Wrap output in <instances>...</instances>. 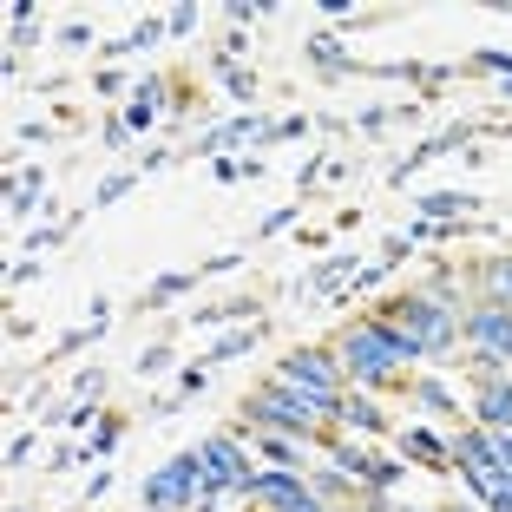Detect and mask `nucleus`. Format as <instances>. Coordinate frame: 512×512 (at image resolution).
<instances>
[{
  "label": "nucleus",
  "instance_id": "58836bf2",
  "mask_svg": "<svg viewBox=\"0 0 512 512\" xmlns=\"http://www.w3.org/2000/svg\"><path fill=\"white\" fill-rule=\"evenodd\" d=\"M60 46H66V53H92V27H86V20H66V27H60Z\"/></svg>",
  "mask_w": 512,
  "mask_h": 512
},
{
  "label": "nucleus",
  "instance_id": "49530a36",
  "mask_svg": "<svg viewBox=\"0 0 512 512\" xmlns=\"http://www.w3.org/2000/svg\"><path fill=\"white\" fill-rule=\"evenodd\" d=\"M106 486H112V467H99V473L86 480V506H92V499H106Z\"/></svg>",
  "mask_w": 512,
  "mask_h": 512
},
{
  "label": "nucleus",
  "instance_id": "3c124183",
  "mask_svg": "<svg viewBox=\"0 0 512 512\" xmlns=\"http://www.w3.org/2000/svg\"><path fill=\"white\" fill-rule=\"evenodd\" d=\"M329 512H355V506H329Z\"/></svg>",
  "mask_w": 512,
  "mask_h": 512
},
{
  "label": "nucleus",
  "instance_id": "9d476101",
  "mask_svg": "<svg viewBox=\"0 0 512 512\" xmlns=\"http://www.w3.org/2000/svg\"><path fill=\"white\" fill-rule=\"evenodd\" d=\"M302 53L322 66V79H368V60H355V46H348L335 27H316L309 40H302Z\"/></svg>",
  "mask_w": 512,
  "mask_h": 512
},
{
  "label": "nucleus",
  "instance_id": "b1692460",
  "mask_svg": "<svg viewBox=\"0 0 512 512\" xmlns=\"http://www.w3.org/2000/svg\"><path fill=\"white\" fill-rule=\"evenodd\" d=\"M309 486H316V493L329 499V506H355V493H362V486L348 480V473H335L329 460H316V467H309Z\"/></svg>",
  "mask_w": 512,
  "mask_h": 512
},
{
  "label": "nucleus",
  "instance_id": "f257e3e1",
  "mask_svg": "<svg viewBox=\"0 0 512 512\" xmlns=\"http://www.w3.org/2000/svg\"><path fill=\"white\" fill-rule=\"evenodd\" d=\"M335 362H342L348 388L362 394H381V388H407V375H414V362H427L421 342L407 329H394L388 316H375V309H362V316L348 322L342 335H335Z\"/></svg>",
  "mask_w": 512,
  "mask_h": 512
},
{
  "label": "nucleus",
  "instance_id": "4c0bfd02",
  "mask_svg": "<svg viewBox=\"0 0 512 512\" xmlns=\"http://www.w3.org/2000/svg\"><path fill=\"white\" fill-rule=\"evenodd\" d=\"M296 217H302V197H296V204H283V211H270V217H263V224H256V237H276V230H289Z\"/></svg>",
  "mask_w": 512,
  "mask_h": 512
},
{
  "label": "nucleus",
  "instance_id": "4be33fe9",
  "mask_svg": "<svg viewBox=\"0 0 512 512\" xmlns=\"http://www.w3.org/2000/svg\"><path fill=\"white\" fill-rule=\"evenodd\" d=\"M473 276H480V296H493V302H506V309H512V250L480 256V263H473Z\"/></svg>",
  "mask_w": 512,
  "mask_h": 512
},
{
  "label": "nucleus",
  "instance_id": "c9c22d12",
  "mask_svg": "<svg viewBox=\"0 0 512 512\" xmlns=\"http://www.w3.org/2000/svg\"><path fill=\"white\" fill-rule=\"evenodd\" d=\"M40 270H46L40 256H20L14 270H7V296H14V289H27V283H40Z\"/></svg>",
  "mask_w": 512,
  "mask_h": 512
},
{
  "label": "nucleus",
  "instance_id": "a18cd8bd",
  "mask_svg": "<svg viewBox=\"0 0 512 512\" xmlns=\"http://www.w3.org/2000/svg\"><path fill=\"white\" fill-rule=\"evenodd\" d=\"M46 138H53L46 125H14V145H46Z\"/></svg>",
  "mask_w": 512,
  "mask_h": 512
},
{
  "label": "nucleus",
  "instance_id": "72a5a7b5",
  "mask_svg": "<svg viewBox=\"0 0 512 512\" xmlns=\"http://www.w3.org/2000/svg\"><path fill=\"white\" fill-rule=\"evenodd\" d=\"M125 145H132V125H125L119 112H112V119L99 125V151H125Z\"/></svg>",
  "mask_w": 512,
  "mask_h": 512
},
{
  "label": "nucleus",
  "instance_id": "f8f14e48",
  "mask_svg": "<svg viewBox=\"0 0 512 512\" xmlns=\"http://www.w3.org/2000/svg\"><path fill=\"white\" fill-rule=\"evenodd\" d=\"M165 92H171V79H165V73H145V79L132 86V99L119 106V119L132 125V138H138V132H151V125L165 119V106H171Z\"/></svg>",
  "mask_w": 512,
  "mask_h": 512
},
{
  "label": "nucleus",
  "instance_id": "a878e982",
  "mask_svg": "<svg viewBox=\"0 0 512 512\" xmlns=\"http://www.w3.org/2000/svg\"><path fill=\"white\" fill-rule=\"evenodd\" d=\"M211 73L224 79V92L237 99V106H256V92H263V79H256L250 66H217V60H211Z\"/></svg>",
  "mask_w": 512,
  "mask_h": 512
},
{
  "label": "nucleus",
  "instance_id": "20e7f679",
  "mask_svg": "<svg viewBox=\"0 0 512 512\" xmlns=\"http://www.w3.org/2000/svg\"><path fill=\"white\" fill-rule=\"evenodd\" d=\"M270 375L289 381L296 394H309L322 414H335V407H342V394H348V375H342V362H335V348H289Z\"/></svg>",
  "mask_w": 512,
  "mask_h": 512
},
{
  "label": "nucleus",
  "instance_id": "bb28decb",
  "mask_svg": "<svg viewBox=\"0 0 512 512\" xmlns=\"http://www.w3.org/2000/svg\"><path fill=\"white\" fill-rule=\"evenodd\" d=\"M460 368H467L473 388H499V381H512V362H499V355H460Z\"/></svg>",
  "mask_w": 512,
  "mask_h": 512
},
{
  "label": "nucleus",
  "instance_id": "a19ab883",
  "mask_svg": "<svg viewBox=\"0 0 512 512\" xmlns=\"http://www.w3.org/2000/svg\"><path fill=\"white\" fill-rule=\"evenodd\" d=\"M33 447H40V434H27V427H20V434L7 440V467H27V460H33Z\"/></svg>",
  "mask_w": 512,
  "mask_h": 512
},
{
  "label": "nucleus",
  "instance_id": "ddd939ff",
  "mask_svg": "<svg viewBox=\"0 0 512 512\" xmlns=\"http://www.w3.org/2000/svg\"><path fill=\"white\" fill-rule=\"evenodd\" d=\"M329 427H335V434H355V440H368V434H388V414H381V401H375V394L348 388V394H342V407L329 414Z\"/></svg>",
  "mask_w": 512,
  "mask_h": 512
},
{
  "label": "nucleus",
  "instance_id": "7c9ffc66",
  "mask_svg": "<svg viewBox=\"0 0 512 512\" xmlns=\"http://www.w3.org/2000/svg\"><path fill=\"white\" fill-rule=\"evenodd\" d=\"M66 237H73V224H66V217H60V224H46V230H33V237L20 243V250H33V256H40V250H53V243H66Z\"/></svg>",
  "mask_w": 512,
  "mask_h": 512
},
{
  "label": "nucleus",
  "instance_id": "f704fd0d",
  "mask_svg": "<svg viewBox=\"0 0 512 512\" xmlns=\"http://www.w3.org/2000/svg\"><path fill=\"white\" fill-rule=\"evenodd\" d=\"M368 486H388V493H401L407 486V460H375V480Z\"/></svg>",
  "mask_w": 512,
  "mask_h": 512
},
{
  "label": "nucleus",
  "instance_id": "473e14b6",
  "mask_svg": "<svg viewBox=\"0 0 512 512\" xmlns=\"http://www.w3.org/2000/svg\"><path fill=\"white\" fill-rule=\"evenodd\" d=\"M204 388H211V368L191 362V368H178V388H171V394H184V401H191V394H204Z\"/></svg>",
  "mask_w": 512,
  "mask_h": 512
},
{
  "label": "nucleus",
  "instance_id": "2f4dec72",
  "mask_svg": "<svg viewBox=\"0 0 512 512\" xmlns=\"http://www.w3.org/2000/svg\"><path fill=\"white\" fill-rule=\"evenodd\" d=\"M165 27H171V40H191V33H197V7H191V0H178V7L165 14Z\"/></svg>",
  "mask_w": 512,
  "mask_h": 512
},
{
  "label": "nucleus",
  "instance_id": "f3484780",
  "mask_svg": "<svg viewBox=\"0 0 512 512\" xmlns=\"http://www.w3.org/2000/svg\"><path fill=\"white\" fill-rule=\"evenodd\" d=\"M250 453H263L270 467H283V473H309L316 460H309V440H289V434H263V427H250Z\"/></svg>",
  "mask_w": 512,
  "mask_h": 512
},
{
  "label": "nucleus",
  "instance_id": "6ab92c4d",
  "mask_svg": "<svg viewBox=\"0 0 512 512\" xmlns=\"http://www.w3.org/2000/svg\"><path fill=\"white\" fill-rule=\"evenodd\" d=\"M158 40H171V27L158 14H145L132 33H125V40H106V46H99V66H119V60H132V53H151Z\"/></svg>",
  "mask_w": 512,
  "mask_h": 512
},
{
  "label": "nucleus",
  "instance_id": "2eb2a0df",
  "mask_svg": "<svg viewBox=\"0 0 512 512\" xmlns=\"http://www.w3.org/2000/svg\"><path fill=\"white\" fill-rule=\"evenodd\" d=\"M467 421L486 427V434H512V381H499V388H473L467 394Z\"/></svg>",
  "mask_w": 512,
  "mask_h": 512
},
{
  "label": "nucleus",
  "instance_id": "7ed1b4c3",
  "mask_svg": "<svg viewBox=\"0 0 512 512\" xmlns=\"http://www.w3.org/2000/svg\"><path fill=\"white\" fill-rule=\"evenodd\" d=\"M250 427H263V434H289V440H309V447H322V434H329V414H322L309 394H296L289 381L263 375L250 394L237 401V434H250Z\"/></svg>",
  "mask_w": 512,
  "mask_h": 512
},
{
  "label": "nucleus",
  "instance_id": "c85d7f7f",
  "mask_svg": "<svg viewBox=\"0 0 512 512\" xmlns=\"http://www.w3.org/2000/svg\"><path fill=\"white\" fill-rule=\"evenodd\" d=\"M132 184H138V171H112V178H99V184H92V204L106 211V204H119V197L132 191Z\"/></svg>",
  "mask_w": 512,
  "mask_h": 512
},
{
  "label": "nucleus",
  "instance_id": "6e6552de",
  "mask_svg": "<svg viewBox=\"0 0 512 512\" xmlns=\"http://www.w3.org/2000/svg\"><path fill=\"white\" fill-rule=\"evenodd\" d=\"M243 506L256 512H329V499L309 486V473H283V467H263L243 493Z\"/></svg>",
  "mask_w": 512,
  "mask_h": 512
},
{
  "label": "nucleus",
  "instance_id": "09e8293b",
  "mask_svg": "<svg viewBox=\"0 0 512 512\" xmlns=\"http://www.w3.org/2000/svg\"><path fill=\"white\" fill-rule=\"evenodd\" d=\"M434 512H480V506H434Z\"/></svg>",
  "mask_w": 512,
  "mask_h": 512
},
{
  "label": "nucleus",
  "instance_id": "cd10ccee",
  "mask_svg": "<svg viewBox=\"0 0 512 512\" xmlns=\"http://www.w3.org/2000/svg\"><path fill=\"white\" fill-rule=\"evenodd\" d=\"M171 355H178V348H171V342H151V348H138V355H132V375H138V381L165 375V368H171Z\"/></svg>",
  "mask_w": 512,
  "mask_h": 512
},
{
  "label": "nucleus",
  "instance_id": "ea45409f",
  "mask_svg": "<svg viewBox=\"0 0 512 512\" xmlns=\"http://www.w3.org/2000/svg\"><path fill=\"white\" fill-rule=\"evenodd\" d=\"M7 191H27V197H46V165H27V171H14V184Z\"/></svg>",
  "mask_w": 512,
  "mask_h": 512
},
{
  "label": "nucleus",
  "instance_id": "c756f323",
  "mask_svg": "<svg viewBox=\"0 0 512 512\" xmlns=\"http://www.w3.org/2000/svg\"><path fill=\"white\" fill-rule=\"evenodd\" d=\"M92 92H99V99H132V86H125L119 66H99V73H92Z\"/></svg>",
  "mask_w": 512,
  "mask_h": 512
},
{
  "label": "nucleus",
  "instance_id": "a211bd4d",
  "mask_svg": "<svg viewBox=\"0 0 512 512\" xmlns=\"http://www.w3.org/2000/svg\"><path fill=\"white\" fill-rule=\"evenodd\" d=\"M414 211H421V224H467V217H480V197L473 191H427V197H414Z\"/></svg>",
  "mask_w": 512,
  "mask_h": 512
},
{
  "label": "nucleus",
  "instance_id": "1a4fd4ad",
  "mask_svg": "<svg viewBox=\"0 0 512 512\" xmlns=\"http://www.w3.org/2000/svg\"><path fill=\"white\" fill-rule=\"evenodd\" d=\"M460 335L473 342V355H499V362H512V309L493 296H473L467 316H460Z\"/></svg>",
  "mask_w": 512,
  "mask_h": 512
},
{
  "label": "nucleus",
  "instance_id": "de8ad7c7",
  "mask_svg": "<svg viewBox=\"0 0 512 512\" xmlns=\"http://www.w3.org/2000/svg\"><path fill=\"white\" fill-rule=\"evenodd\" d=\"M493 453H499V467H506V486H512V434H493Z\"/></svg>",
  "mask_w": 512,
  "mask_h": 512
},
{
  "label": "nucleus",
  "instance_id": "5701e85b",
  "mask_svg": "<svg viewBox=\"0 0 512 512\" xmlns=\"http://www.w3.org/2000/svg\"><path fill=\"white\" fill-rule=\"evenodd\" d=\"M197 289V270H165V276H151L145 296H138V309H171L178 296H191Z\"/></svg>",
  "mask_w": 512,
  "mask_h": 512
},
{
  "label": "nucleus",
  "instance_id": "423d86ee",
  "mask_svg": "<svg viewBox=\"0 0 512 512\" xmlns=\"http://www.w3.org/2000/svg\"><path fill=\"white\" fill-rule=\"evenodd\" d=\"M453 467H460V480L473 486V499H480V506L493 493H506V467H499L493 434H486V427H473V421L453 427Z\"/></svg>",
  "mask_w": 512,
  "mask_h": 512
},
{
  "label": "nucleus",
  "instance_id": "0eeeda50",
  "mask_svg": "<svg viewBox=\"0 0 512 512\" xmlns=\"http://www.w3.org/2000/svg\"><path fill=\"white\" fill-rule=\"evenodd\" d=\"M197 453H204V480H211L217 493H230V499H243V493H250V480L263 473V467H250V440H243L237 427L204 434V440H197Z\"/></svg>",
  "mask_w": 512,
  "mask_h": 512
},
{
  "label": "nucleus",
  "instance_id": "c03bdc74",
  "mask_svg": "<svg viewBox=\"0 0 512 512\" xmlns=\"http://www.w3.org/2000/svg\"><path fill=\"white\" fill-rule=\"evenodd\" d=\"M145 414H151V421H171V414H184V394H158Z\"/></svg>",
  "mask_w": 512,
  "mask_h": 512
},
{
  "label": "nucleus",
  "instance_id": "79ce46f5",
  "mask_svg": "<svg viewBox=\"0 0 512 512\" xmlns=\"http://www.w3.org/2000/svg\"><path fill=\"white\" fill-rule=\"evenodd\" d=\"M33 40H40V20H14V27H7V53H27Z\"/></svg>",
  "mask_w": 512,
  "mask_h": 512
},
{
  "label": "nucleus",
  "instance_id": "e433bc0d",
  "mask_svg": "<svg viewBox=\"0 0 512 512\" xmlns=\"http://www.w3.org/2000/svg\"><path fill=\"white\" fill-rule=\"evenodd\" d=\"M73 394H79V401H99V394H106V368H79Z\"/></svg>",
  "mask_w": 512,
  "mask_h": 512
},
{
  "label": "nucleus",
  "instance_id": "412c9836",
  "mask_svg": "<svg viewBox=\"0 0 512 512\" xmlns=\"http://www.w3.org/2000/svg\"><path fill=\"white\" fill-rule=\"evenodd\" d=\"M263 348V322H243V329H224L211 342V355H204V368H224V362H243V355H256Z\"/></svg>",
  "mask_w": 512,
  "mask_h": 512
},
{
  "label": "nucleus",
  "instance_id": "8fccbe9b",
  "mask_svg": "<svg viewBox=\"0 0 512 512\" xmlns=\"http://www.w3.org/2000/svg\"><path fill=\"white\" fill-rule=\"evenodd\" d=\"M7 512H33V506H7Z\"/></svg>",
  "mask_w": 512,
  "mask_h": 512
},
{
  "label": "nucleus",
  "instance_id": "37998d69",
  "mask_svg": "<svg viewBox=\"0 0 512 512\" xmlns=\"http://www.w3.org/2000/svg\"><path fill=\"white\" fill-rule=\"evenodd\" d=\"M243 263V250H217L211 263H197V276H224V270H237Z\"/></svg>",
  "mask_w": 512,
  "mask_h": 512
},
{
  "label": "nucleus",
  "instance_id": "39448f33",
  "mask_svg": "<svg viewBox=\"0 0 512 512\" xmlns=\"http://www.w3.org/2000/svg\"><path fill=\"white\" fill-rule=\"evenodd\" d=\"M204 453L197 447H184V453H171L158 473H145L138 480V512H191V499L204 493Z\"/></svg>",
  "mask_w": 512,
  "mask_h": 512
},
{
  "label": "nucleus",
  "instance_id": "4468645a",
  "mask_svg": "<svg viewBox=\"0 0 512 512\" xmlns=\"http://www.w3.org/2000/svg\"><path fill=\"white\" fill-rule=\"evenodd\" d=\"M394 440H401V453H414L427 473H453V434H434L427 421H407V427H394Z\"/></svg>",
  "mask_w": 512,
  "mask_h": 512
},
{
  "label": "nucleus",
  "instance_id": "393cba45",
  "mask_svg": "<svg viewBox=\"0 0 512 512\" xmlns=\"http://www.w3.org/2000/svg\"><path fill=\"white\" fill-rule=\"evenodd\" d=\"M119 440H125V421H119V414H99L92 440L79 447V460H112V453H119Z\"/></svg>",
  "mask_w": 512,
  "mask_h": 512
},
{
  "label": "nucleus",
  "instance_id": "aec40b11",
  "mask_svg": "<svg viewBox=\"0 0 512 512\" xmlns=\"http://www.w3.org/2000/svg\"><path fill=\"white\" fill-rule=\"evenodd\" d=\"M401 394H407L414 407H427V414H453V421L467 414V401H460V394H453L440 375H407V388H401Z\"/></svg>",
  "mask_w": 512,
  "mask_h": 512
},
{
  "label": "nucleus",
  "instance_id": "dca6fc26",
  "mask_svg": "<svg viewBox=\"0 0 512 512\" xmlns=\"http://www.w3.org/2000/svg\"><path fill=\"white\" fill-rule=\"evenodd\" d=\"M473 132H480V119H460V125H447V132H440V138H427V145H414V151H407V158H401V165L388 171V184H407V178H414V171L427 165V158H440V151H453V145H467Z\"/></svg>",
  "mask_w": 512,
  "mask_h": 512
},
{
  "label": "nucleus",
  "instance_id": "f03ea898",
  "mask_svg": "<svg viewBox=\"0 0 512 512\" xmlns=\"http://www.w3.org/2000/svg\"><path fill=\"white\" fill-rule=\"evenodd\" d=\"M375 316H388L394 329L414 335L427 362L460 368L453 348H460V316H467V302H460V289H453V270H434L421 289H394V296H381Z\"/></svg>",
  "mask_w": 512,
  "mask_h": 512
},
{
  "label": "nucleus",
  "instance_id": "9b49d317",
  "mask_svg": "<svg viewBox=\"0 0 512 512\" xmlns=\"http://www.w3.org/2000/svg\"><path fill=\"white\" fill-rule=\"evenodd\" d=\"M322 460H329L335 473H348L355 486H368V480H375V460H381V453L368 447V440H355V434H335V427H329V434H322Z\"/></svg>",
  "mask_w": 512,
  "mask_h": 512
}]
</instances>
